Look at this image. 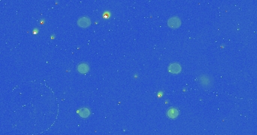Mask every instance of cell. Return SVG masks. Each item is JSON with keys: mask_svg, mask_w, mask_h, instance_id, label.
Segmentation results:
<instances>
[{"mask_svg": "<svg viewBox=\"0 0 257 135\" xmlns=\"http://www.w3.org/2000/svg\"><path fill=\"white\" fill-rule=\"evenodd\" d=\"M181 24V20L177 17H173L170 18L168 21V26L171 27V28H178L180 27Z\"/></svg>", "mask_w": 257, "mask_h": 135, "instance_id": "1", "label": "cell"}, {"mask_svg": "<svg viewBox=\"0 0 257 135\" xmlns=\"http://www.w3.org/2000/svg\"><path fill=\"white\" fill-rule=\"evenodd\" d=\"M90 23H91V21H90V18L87 17H82L78 20V25L82 28H87V27L90 26Z\"/></svg>", "mask_w": 257, "mask_h": 135, "instance_id": "2", "label": "cell"}, {"mask_svg": "<svg viewBox=\"0 0 257 135\" xmlns=\"http://www.w3.org/2000/svg\"><path fill=\"white\" fill-rule=\"evenodd\" d=\"M168 71L172 74H178L181 72V67L178 63H172L168 66Z\"/></svg>", "mask_w": 257, "mask_h": 135, "instance_id": "3", "label": "cell"}, {"mask_svg": "<svg viewBox=\"0 0 257 135\" xmlns=\"http://www.w3.org/2000/svg\"><path fill=\"white\" fill-rule=\"evenodd\" d=\"M78 72L80 74H87L90 70V67L87 63H80L77 67Z\"/></svg>", "mask_w": 257, "mask_h": 135, "instance_id": "4", "label": "cell"}, {"mask_svg": "<svg viewBox=\"0 0 257 135\" xmlns=\"http://www.w3.org/2000/svg\"><path fill=\"white\" fill-rule=\"evenodd\" d=\"M178 115H179L178 110L176 108H174V107H171V108L168 109V111L167 112L168 117L170 119L177 118V116H178Z\"/></svg>", "mask_w": 257, "mask_h": 135, "instance_id": "5", "label": "cell"}, {"mask_svg": "<svg viewBox=\"0 0 257 135\" xmlns=\"http://www.w3.org/2000/svg\"><path fill=\"white\" fill-rule=\"evenodd\" d=\"M79 115H80V116L82 117V118H87L88 116L90 115V110L88 108H86V107L81 108L79 111Z\"/></svg>", "mask_w": 257, "mask_h": 135, "instance_id": "6", "label": "cell"}]
</instances>
